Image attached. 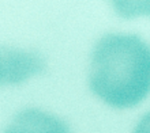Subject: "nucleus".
<instances>
[{"mask_svg": "<svg viewBox=\"0 0 150 133\" xmlns=\"http://www.w3.org/2000/svg\"><path fill=\"white\" fill-rule=\"evenodd\" d=\"M90 87L113 107L138 105L150 94V46L138 35L103 37L91 56Z\"/></svg>", "mask_w": 150, "mask_h": 133, "instance_id": "obj_1", "label": "nucleus"}, {"mask_svg": "<svg viewBox=\"0 0 150 133\" xmlns=\"http://www.w3.org/2000/svg\"><path fill=\"white\" fill-rule=\"evenodd\" d=\"M42 59L36 53L15 48H0V86L22 83L42 69Z\"/></svg>", "mask_w": 150, "mask_h": 133, "instance_id": "obj_2", "label": "nucleus"}, {"mask_svg": "<svg viewBox=\"0 0 150 133\" xmlns=\"http://www.w3.org/2000/svg\"><path fill=\"white\" fill-rule=\"evenodd\" d=\"M4 133H70V130L59 118L30 109L18 114Z\"/></svg>", "mask_w": 150, "mask_h": 133, "instance_id": "obj_3", "label": "nucleus"}, {"mask_svg": "<svg viewBox=\"0 0 150 133\" xmlns=\"http://www.w3.org/2000/svg\"><path fill=\"white\" fill-rule=\"evenodd\" d=\"M109 3L122 18L150 16V0H109Z\"/></svg>", "mask_w": 150, "mask_h": 133, "instance_id": "obj_4", "label": "nucleus"}, {"mask_svg": "<svg viewBox=\"0 0 150 133\" xmlns=\"http://www.w3.org/2000/svg\"><path fill=\"white\" fill-rule=\"evenodd\" d=\"M134 133H150V113H147L145 117L139 121Z\"/></svg>", "mask_w": 150, "mask_h": 133, "instance_id": "obj_5", "label": "nucleus"}]
</instances>
